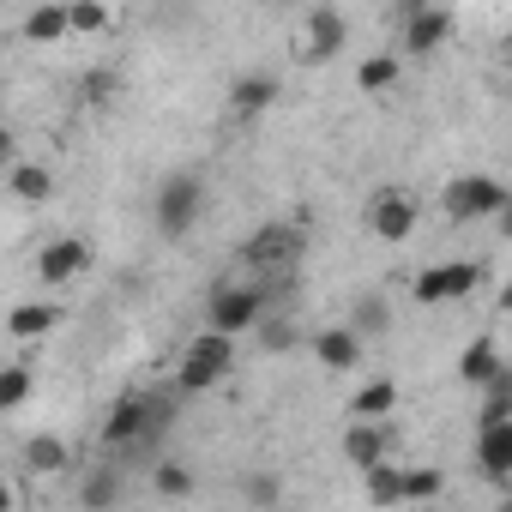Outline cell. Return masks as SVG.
Listing matches in <instances>:
<instances>
[{
  "instance_id": "obj_32",
  "label": "cell",
  "mask_w": 512,
  "mask_h": 512,
  "mask_svg": "<svg viewBox=\"0 0 512 512\" xmlns=\"http://www.w3.org/2000/svg\"><path fill=\"white\" fill-rule=\"evenodd\" d=\"M109 25V7H73V31H85V37H97Z\"/></svg>"
},
{
  "instance_id": "obj_12",
  "label": "cell",
  "mask_w": 512,
  "mask_h": 512,
  "mask_svg": "<svg viewBox=\"0 0 512 512\" xmlns=\"http://www.w3.org/2000/svg\"><path fill=\"white\" fill-rule=\"evenodd\" d=\"M139 434H145V392H127V398L103 416L97 440H103V446H139Z\"/></svg>"
},
{
  "instance_id": "obj_33",
  "label": "cell",
  "mask_w": 512,
  "mask_h": 512,
  "mask_svg": "<svg viewBox=\"0 0 512 512\" xmlns=\"http://www.w3.org/2000/svg\"><path fill=\"white\" fill-rule=\"evenodd\" d=\"M109 85H115L109 73H91V79H85V97H91V103H103V91H109Z\"/></svg>"
},
{
  "instance_id": "obj_16",
  "label": "cell",
  "mask_w": 512,
  "mask_h": 512,
  "mask_svg": "<svg viewBox=\"0 0 512 512\" xmlns=\"http://www.w3.org/2000/svg\"><path fill=\"white\" fill-rule=\"evenodd\" d=\"M386 326H392V302L374 296V290H362V296L350 302V332H356V338H386Z\"/></svg>"
},
{
  "instance_id": "obj_6",
  "label": "cell",
  "mask_w": 512,
  "mask_h": 512,
  "mask_svg": "<svg viewBox=\"0 0 512 512\" xmlns=\"http://www.w3.org/2000/svg\"><path fill=\"white\" fill-rule=\"evenodd\" d=\"M296 253H302V229H290V223H266V229H253V235L241 241V266L272 272V266H290Z\"/></svg>"
},
{
  "instance_id": "obj_11",
  "label": "cell",
  "mask_w": 512,
  "mask_h": 512,
  "mask_svg": "<svg viewBox=\"0 0 512 512\" xmlns=\"http://www.w3.org/2000/svg\"><path fill=\"white\" fill-rule=\"evenodd\" d=\"M344 43H350V19L332 13V7H314V13H308V49H302V55H308V61H332Z\"/></svg>"
},
{
  "instance_id": "obj_5",
  "label": "cell",
  "mask_w": 512,
  "mask_h": 512,
  "mask_svg": "<svg viewBox=\"0 0 512 512\" xmlns=\"http://www.w3.org/2000/svg\"><path fill=\"white\" fill-rule=\"evenodd\" d=\"M470 290H482V266L476 260H446V266H428L416 278V302L434 308V302H464Z\"/></svg>"
},
{
  "instance_id": "obj_24",
  "label": "cell",
  "mask_w": 512,
  "mask_h": 512,
  "mask_svg": "<svg viewBox=\"0 0 512 512\" xmlns=\"http://www.w3.org/2000/svg\"><path fill=\"white\" fill-rule=\"evenodd\" d=\"M241 500L260 506V512H272V506L284 500V482H278L272 470H247V476H241Z\"/></svg>"
},
{
  "instance_id": "obj_25",
  "label": "cell",
  "mask_w": 512,
  "mask_h": 512,
  "mask_svg": "<svg viewBox=\"0 0 512 512\" xmlns=\"http://www.w3.org/2000/svg\"><path fill=\"white\" fill-rule=\"evenodd\" d=\"M356 85H362L368 97L392 91V85H398V55H368V61L356 67Z\"/></svg>"
},
{
  "instance_id": "obj_23",
  "label": "cell",
  "mask_w": 512,
  "mask_h": 512,
  "mask_svg": "<svg viewBox=\"0 0 512 512\" xmlns=\"http://www.w3.org/2000/svg\"><path fill=\"white\" fill-rule=\"evenodd\" d=\"M115 500H121V476H115V470H91L85 488H79V506H85V512H109Z\"/></svg>"
},
{
  "instance_id": "obj_13",
  "label": "cell",
  "mask_w": 512,
  "mask_h": 512,
  "mask_svg": "<svg viewBox=\"0 0 512 512\" xmlns=\"http://www.w3.org/2000/svg\"><path fill=\"white\" fill-rule=\"evenodd\" d=\"M476 470H482L488 482H506V476H512V422L476 428Z\"/></svg>"
},
{
  "instance_id": "obj_21",
  "label": "cell",
  "mask_w": 512,
  "mask_h": 512,
  "mask_svg": "<svg viewBox=\"0 0 512 512\" xmlns=\"http://www.w3.org/2000/svg\"><path fill=\"white\" fill-rule=\"evenodd\" d=\"M392 410H398V386L392 380H374V386H362L356 392V422H392Z\"/></svg>"
},
{
  "instance_id": "obj_36",
  "label": "cell",
  "mask_w": 512,
  "mask_h": 512,
  "mask_svg": "<svg viewBox=\"0 0 512 512\" xmlns=\"http://www.w3.org/2000/svg\"><path fill=\"white\" fill-rule=\"evenodd\" d=\"M506 302H512V296H506Z\"/></svg>"
},
{
  "instance_id": "obj_14",
  "label": "cell",
  "mask_w": 512,
  "mask_h": 512,
  "mask_svg": "<svg viewBox=\"0 0 512 512\" xmlns=\"http://www.w3.org/2000/svg\"><path fill=\"white\" fill-rule=\"evenodd\" d=\"M278 91H284L278 73H247V79L229 85V109H235V115H260V109L278 103Z\"/></svg>"
},
{
  "instance_id": "obj_17",
  "label": "cell",
  "mask_w": 512,
  "mask_h": 512,
  "mask_svg": "<svg viewBox=\"0 0 512 512\" xmlns=\"http://www.w3.org/2000/svg\"><path fill=\"white\" fill-rule=\"evenodd\" d=\"M314 356H320L326 368H338V374H350V368L362 362V338H356L350 326H344V332H320V338H314Z\"/></svg>"
},
{
  "instance_id": "obj_34",
  "label": "cell",
  "mask_w": 512,
  "mask_h": 512,
  "mask_svg": "<svg viewBox=\"0 0 512 512\" xmlns=\"http://www.w3.org/2000/svg\"><path fill=\"white\" fill-rule=\"evenodd\" d=\"M494 223H500V235H512V199H506V211H500Z\"/></svg>"
},
{
  "instance_id": "obj_8",
  "label": "cell",
  "mask_w": 512,
  "mask_h": 512,
  "mask_svg": "<svg viewBox=\"0 0 512 512\" xmlns=\"http://www.w3.org/2000/svg\"><path fill=\"white\" fill-rule=\"evenodd\" d=\"M452 31V13L446 7H404V49L410 55H434Z\"/></svg>"
},
{
  "instance_id": "obj_19",
  "label": "cell",
  "mask_w": 512,
  "mask_h": 512,
  "mask_svg": "<svg viewBox=\"0 0 512 512\" xmlns=\"http://www.w3.org/2000/svg\"><path fill=\"white\" fill-rule=\"evenodd\" d=\"M7 193H19L25 205H37V199H49V193H55V175H49L43 163H13V175H7Z\"/></svg>"
},
{
  "instance_id": "obj_20",
  "label": "cell",
  "mask_w": 512,
  "mask_h": 512,
  "mask_svg": "<svg viewBox=\"0 0 512 512\" xmlns=\"http://www.w3.org/2000/svg\"><path fill=\"white\" fill-rule=\"evenodd\" d=\"M67 31H73V7H37V13H25V37L31 43H55Z\"/></svg>"
},
{
  "instance_id": "obj_27",
  "label": "cell",
  "mask_w": 512,
  "mask_h": 512,
  "mask_svg": "<svg viewBox=\"0 0 512 512\" xmlns=\"http://www.w3.org/2000/svg\"><path fill=\"white\" fill-rule=\"evenodd\" d=\"M151 488H157L163 500H187V494H193V470L163 458V464H151Z\"/></svg>"
},
{
  "instance_id": "obj_18",
  "label": "cell",
  "mask_w": 512,
  "mask_h": 512,
  "mask_svg": "<svg viewBox=\"0 0 512 512\" xmlns=\"http://www.w3.org/2000/svg\"><path fill=\"white\" fill-rule=\"evenodd\" d=\"M55 326H61V308H49V302H25V308H13V320H7L13 338H49Z\"/></svg>"
},
{
  "instance_id": "obj_35",
  "label": "cell",
  "mask_w": 512,
  "mask_h": 512,
  "mask_svg": "<svg viewBox=\"0 0 512 512\" xmlns=\"http://www.w3.org/2000/svg\"><path fill=\"white\" fill-rule=\"evenodd\" d=\"M500 512H512V494H506V500H500Z\"/></svg>"
},
{
  "instance_id": "obj_10",
  "label": "cell",
  "mask_w": 512,
  "mask_h": 512,
  "mask_svg": "<svg viewBox=\"0 0 512 512\" xmlns=\"http://www.w3.org/2000/svg\"><path fill=\"white\" fill-rule=\"evenodd\" d=\"M410 229H416V199L404 187H386L374 199V235L380 241H410Z\"/></svg>"
},
{
  "instance_id": "obj_9",
  "label": "cell",
  "mask_w": 512,
  "mask_h": 512,
  "mask_svg": "<svg viewBox=\"0 0 512 512\" xmlns=\"http://www.w3.org/2000/svg\"><path fill=\"white\" fill-rule=\"evenodd\" d=\"M85 260H91V247H85L79 235H61V241H49V247H43L37 278L55 290V284H67V278H79V272H85Z\"/></svg>"
},
{
  "instance_id": "obj_26",
  "label": "cell",
  "mask_w": 512,
  "mask_h": 512,
  "mask_svg": "<svg viewBox=\"0 0 512 512\" xmlns=\"http://www.w3.org/2000/svg\"><path fill=\"white\" fill-rule=\"evenodd\" d=\"M368 500H374V506H398V500H404V470H398L392 458L368 470Z\"/></svg>"
},
{
  "instance_id": "obj_4",
  "label": "cell",
  "mask_w": 512,
  "mask_h": 512,
  "mask_svg": "<svg viewBox=\"0 0 512 512\" xmlns=\"http://www.w3.org/2000/svg\"><path fill=\"white\" fill-rule=\"evenodd\" d=\"M506 187L494 181V175H458V181H446V193H440V205H446V217L452 223H482V217H500L506 211Z\"/></svg>"
},
{
  "instance_id": "obj_29",
  "label": "cell",
  "mask_w": 512,
  "mask_h": 512,
  "mask_svg": "<svg viewBox=\"0 0 512 512\" xmlns=\"http://www.w3.org/2000/svg\"><path fill=\"white\" fill-rule=\"evenodd\" d=\"M446 488V476L434 470V464H416V470H404V500H434Z\"/></svg>"
},
{
  "instance_id": "obj_15",
  "label": "cell",
  "mask_w": 512,
  "mask_h": 512,
  "mask_svg": "<svg viewBox=\"0 0 512 512\" xmlns=\"http://www.w3.org/2000/svg\"><path fill=\"white\" fill-rule=\"evenodd\" d=\"M500 374H506V368H500V356H494V344H488V338H476V344L458 356V380H464V386H476V392H488Z\"/></svg>"
},
{
  "instance_id": "obj_2",
  "label": "cell",
  "mask_w": 512,
  "mask_h": 512,
  "mask_svg": "<svg viewBox=\"0 0 512 512\" xmlns=\"http://www.w3.org/2000/svg\"><path fill=\"white\" fill-rule=\"evenodd\" d=\"M199 211H205V187H199V175H187V169L163 175V187L151 193V217H157V229H163L169 241H181V235L199 223Z\"/></svg>"
},
{
  "instance_id": "obj_22",
  "label": "cell",
  "mask_w": 512,
  "mask_h": 512,
  "mask_svg": "<svg viewBox=\"0 0 512 512\" xmlns=\"http://www.w3.org/2000/svg\"><path fill=\"white\" fill-rule=\"evenodd\" d=\"M500 422H512V368L482 392V410H476V428H500Z\"/></svg>"
},
{
  "instance_id": "obj_31",
  "label": "cell",
  "mask_w": 512,
  "mask_h": 512,
  "mask_svg": "<svg viewBox=\"0 0 512 512\" xmlns=\"http://www.w3.org/2000/svg\"><path fill=\"white\" fill-rule=\"evenodd\" d=\"M260 344H266V350H290V344H296V320H290V314H266V320H260Z\"/></svg>"
},
{
  "instance_id": "obj_3",
  "label": "cell",
  "mask_w": 512,
  "mask_h": 512,
  "mask_svg": "<svg viewBox=\"0 0 512 512\" xmlns=\"http://www.w3.org/2000/svg\"><path fill=\"white\" fill-rule=\"evenodd\" d=\"M229 368H235V338L205 332V338H193V344H187L181 374H175V392H181V398H199V392H211Z\"/></svg>"
},
{
  "instance_id": "obj_7",
  "label": "cell",
  "mask_w": 512,
  "mask_h": 512,
  "mask_svg": "<svg viewBox=\"0 0 512 512\" xmlns=\"http://www.w3.org/2000/svg\"><path fill=\"white\" fill-rule=\"evenodd\" d=\"M386 452H392V422H350L344 428V458L368 476L374 464H386Z\"/></svg>"
},
{
  "instance_id": "obj_1",
  "label": "cell",
  "mask_w": 512,
  "mask_h": 512,
  "mask_svg": "<svg viewBox=\"0 0 512 512\" xmlns=\"http://www.w3.org/2000/svg\"><path fill=\"white\" fill-rule=\"evenodd\" d=\"M266 320V290L260 284H211L205 296V326L217 338H241V332H260Z\"/></svg>"
},
{
  "instance_id": "obj_28",
  "label": "cell",
  "mask_w": 512,
  "mask_h": 512,
  "mask_svg": "<svg viewBox=\"0 0 512 512\" xmlns=\"http://www.w3.org/2000/svg\"><path fill=\"white\" fill-rule=\"evenodd\" d=\"M25 464H31L37 476H49V470H61V464H67V446H61L55 434H37V440L25 446Z\"/></svg>"
},
{
  "instance_id": "obj_30",
  "label": "cell",
  "mask_w": 512,
  "mask_h": 512,
  "mask_svg": "<svg viewBox=\"0 0 512 512\" xmlns=\"http://www.w3.org/2000/svg\"><path fill=\"white\" fill-rule=\"evenodd\" d=\"M31 398V368H7L0 374V410H19Z\"/></svg>"
}]
</instances>
